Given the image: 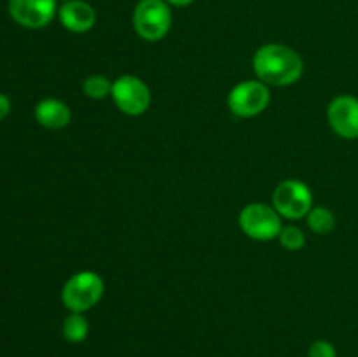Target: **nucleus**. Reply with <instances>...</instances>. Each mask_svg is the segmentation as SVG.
<instances>
[{"mask_svg": "<svg viewBox=\"0 0 358 357\" xmlns=\"http://www.w3.org/2000/svg\"><path fill=\"white\" fill-rule=\"evenodd\" d=\"M252 65L257 79L268 86H290L304 74V62L299 52L276 42L261 46L255 51Z\"/></svg>", "mask_w": 358, "mask_h": 357, "instance_id": "f257e3e1", "label": "nucleus"}, {"mask_svg": "<svg viewBox=\"0 0 358 357\" xmlns=\"http://www.w3.org/2000/svg\"><path fill=\"white\" fill-rule=\"evenodd\" d=\"M103 293V279L98 273L84 270L66 280L62 289V301L70 312L84 314L100 303Z\"/></svg>", "mask_w": 358, "mask_h": 357, "instance_id": "f03ea898", "label": "nucleus"}, {"mask_svg": "<svg viewBox=\"0 0 358 357\" xmlns=\"http://www.w3.org/2000/svg\"><path fill=\"white\" fill-rule=\"evenodd\" d=\"M171 9L166 0H140L133 10V28L147 42H157L171 28Z\"/></svg>", "mask_w": 358, "mask_h": 357, "instance_id": "7ed1b4c3", "label": "nucleus"}, {"mask_svg": "<svg viewBox=\"0 0 358 357\" xmlns=\"http://www.w3.org/2000/svg\"><path fill=\"white\" fill-rule=\"evenodd\" d=\"M241 231L248 238L257 241H271L278 238L282 231V216L273 205L266 203H248L241 209L238 217Z\"/></svg>", "mask_w": 358, "mask_h": 357, "instance_id": "20e7f679", "label": "nucleus"}, {"mask_svg": "<svg viewBox=\"0 0 358 357\" xmlns=\"http://www.w3.org/2000/svg\"><path fill=\"white\" fill-rule=\"evenodd\" d=\"M271 91L262 80H241L227 94V107L236 118H255L268 108Z\"/></svg>", "mask_w": 358, "mask_h": 357, "instance_id": "39448f33", "label": "nucleus"}, {"mask_svg": "<svg viewBox=\"0 0 358 357\" xmlns=\"http://www.w3.org/2000/svg\"><path fill=\"white\" fill-rule=\"evenodd\" d=\"M273 206L285 219H303L313 209V192L304 182L287 178L276 186L273 192Z\"/></svg>", "mask_w": 358, "mask_h": 357, "instance_id": "423d86ee", "label": "nucleus"}, {"mask_svg": "<svg viewBox=\"0 0 358 357\" xmlns=\"http://www.w3.org/2000/svg\"><path fill=\"white\" fill-rule=\"evenodd\" d=\"M112 100L126 115H142L152 104L149 86L136 76H121L112 83Z\"/></svg>", "mask_w": 358, "mask_h": 357, "instance_id": "0eeeda50", "label": "nucleus"}, {"mask_svg": "<svg viewBox=\"0 0 358 357\" xmlns=\"http://www.w3.org/2000/svg\"><path fill=\"white\" fill-rule=\"evenodd\" d=\"M58 0H9V14L17 24L31 30L44 28L58 14Z\"/></svg>", "mask_w": 358, "mask_h": 357, "instance_id": "6e6552de", "label": "nucleus"}, {"mask_svg": "<svg viewBox=\"0 0 358 357\" xmlns=\"http://www.w3.org/2000/svg\"><path fill=\"white\" fill-rule=\"evenodd\" d=\"M327 121L332 132L345 140L358 139V98L339 94L329 104Z\"/></svg>", "mask_w": 358, "mask_h": 357, "instance_id": "1a4fd4ad", "label": "nucleus"}, {"mask_svg": "<svg viewBox=\"0 0 358 357\" xmlns=\"http://www.w3.org/2000/svg\"><path fill=\"white\" fill-rule=\"evenodd\" d=\"M58 20L72 34H86L96 24V10L86 0H69L58 9Z\"/></svg>", "mask_w": 358, "mask_h": 357, "instance_id": "9d476101", "label": "nucleus"}, {"mask_svg": "<svg viewBox=\"0 0 358 357\" xmlns=\"http://www.w3.org/2000/svg\"><path fill=\"white\" fill-rule=\"evenodd\" d=\"M35 119L41 126L48 130H62L70 125L72 112L70 107L56 98H45L35 105Z\"/></svg>", "mask_w": 358, "mask_h": 357, "instance_id": "9b49d317", "label": "nucleus"}, {"mask_svg": "<svg viewBox=\"0 0 358 357\" xmlns=\"http://www.w3.org/2000/svg\"><path fill=\"white\" fill-rule=\"evenodd\" d=\"M62 332L66 342L70 343H83L90 335V322L84 317V314H72L63 321Z\"/></svg>", "mask_w": 358, "mask_h": 357, "instance_id": "f8f14e48", "label": "nucleus"}, {"mask_svg": "<svg viewBox=\"0 0 358 357\" xmlns=\"http://www.w3.org/2000/svg\"><path fill=\"white\" fill-rule=\"evenodd\" d=\"M308 227L317 234H329L336 227V216L327 206H313L306 216Z\"/></svg>", "mask_w": 358, "mask_h": 357, "instance_id": "ddd939ff", "label": "nucleus"}, {"mask_svg": "<svg viewBox=\"0 0 358 357\" xmlns=\"http://www.w3.org/2000/svg\"><path fill=\"white\" fill-rule=\"evenodd\" d=\"M83 91L91 100H103L112 93V83L108 77L94 74V76L86 77V80L83 83Z\"/></svg>", "mask_w": 358, "mask_h": 357, "instance_id": "4468645a", "label": "nucleus"}, {"mask_svg": "<svg viewBox=\"0 0 358 357\" xmlns=\"http://www.w3.org/2000/svg\"><path fill=\"white\" fill-rule=\"evenodd\" d=\"M278 238L282 247L290 252L301 251V248L306 245V234H304V231L297 226H283Z\"/></svg>", "mask_w": 358, "mask_h": 357, "instance_id": "2eb2a0df", "label": "nucleus"}, {"mask_svg": "<svg viewBox=\"0 0 358 357\" xmlns=\"http://www.w3.org/2000/svg\"><path fill=\"white\" fill-rule=\"evenodd\" d=\"M308 356L310 357H338L334 345L327 340H317V342L311 343L310 350H308Z\"/></svg>", "mask_w": 358, "mask_h": 357, "instance_id": "dca6fc26", "label": "nucleus"}, {"mask_svg": "<svg viewBox=\"0 0 358 357\" xmlns=\"http://www.w3.org/2000/svg\"><path fill=\"white\" fill-rule=\"evenodd\" d=\"M9 112H10L9 97H7V94H3V93H0V121L7 118V115H9Z\"/></svg>", "mask_w": 358, "mask_h": 357, "instance_id": "f3484780", "label": "nucleus"}, {"mask_svg": "<svg viewBox=\"0 0 358 357\" xmlns=\"http://www.w3.org/2000/svg\"><path fill=\"white\" fill-rule=\"evenodd\" d=\"M192 2H194V0H166V4H170V6H175V7H187L191 6Z\"/></svg>", "mask_w": 358, "mask_h": 357, "instance_id": "a211bd4d", "label": "nucleus"}, {"mask_svg": "<svg viewBox=\"0 0 358 357\" xmlns=\"http://www.w3.org/2000/svg\"><path fill=\"white\" fill-rule=\"evenodd\" d=\"M58 2H69V0H58Z\"/></svg>", "mask_w": 358, "mask_h": 357, "instance_id": "6ab92c4d", "label": "nucleus"}]
</instances>
